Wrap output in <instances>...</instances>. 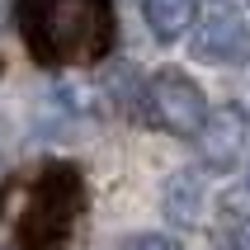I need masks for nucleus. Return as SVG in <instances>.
I'll use <instances>...</instances> for the list:
<instances>
[{"instance_id": "f257e3e1", "label": "nucleus", "mask_w": 250, "mask_h": 250, "mask_svg": "<svg viewBox=\"0 0 250 250\" xmlns=\"http://www.w3.org/2000/svg\"><path fill=\"white\" fill-rule=\"evenodd\" d=\"M14 24L38 66H85L113 47V0H14Z\"/></svg>"}, {"instance_id": "f03ea898", "label": "nucleus", "mask_w": 250, "mask_h": 250, "mask_svg": "<svg viewBox=\"0 0 250 250\" xmlns=\"http://www.w3.org/2000/svg\"><path fill=\"white\" fill-rule=\"evenodd\" d=\"M85 212V175L71 161H47L28 184L19 208V246L24 250H71L76 222Z\"/></svg>"}, {"instance_id": "7ed1b4c3", "label": "nucleus", "mask_w": 250, "mask_h": 250, "mask_svg": "<svg viewBox=\"0 0 250 250\" xmlns=\"http://www.w3.org/2000/svg\"><path fill=\"white\" fill-rule=\"evenodd\" d=\"M142 109L151 118L161 132L170 137H198V127L208 123V95L198 90L194 76H184V71H161L151 76L146 85V95H142Z\"/></svg>"}, {"instance_id": "20e7f679", "label": "nucleus", "mask_w": 250, "mask_h": 250, "mask_svg": "<svg viewBox=\"0 0 250 250\" xmlns=\"http://www.w3.org/2000/svg\"><path fill=\"white\" fill-rule=\"evenodd\" d=\"M194 57L198 62H212V66H236L250 57V24L246 14L227 0H212V10L198 19V33H194Z\"/></svg>"}, {"instance_id": "39448f33", "label": "nucleus", "mask_w": 250, "mask_h": 250, "mask_svg": "<svg viewBox=\"0 0 250 250\" xmlns=\"http://www.w3.org/2000/svg\"><path fill=\"white\" fill-rule=\"evenodd\" d=\"M198 156H203V166L208 170H231L246 151V113L236 104H227V109H208V123L198 127Z\"/></svg>"}, {"instance_id": "423d86ee", "label": "nucleus", "mask_w": 250, "mask_h": 250, "mask_svg": "<svg viewBox=\"0 0 250 250\" xmlns=\"http://www.w3.org/2000/svg\"><path fill=\"white\" fill-rule=\"evenodd\" d=\"M203 208H208V184L198 170H175L161 189V212H166L175 227H198L203 222Z\"/></svg>"}, {"instance_id": "0eeeda50", "label": "nucleus", "mask_w": 250, "mask_h": 250, "mask_svg": "<svg viewBox=\"0 0 250 250\" xmlns=\"http://www.w3.org/2000/svg\"><path fill=\"white\" fill-rule=\"evenodd\" d=\"M142 14H146V28L156 33V42H175L194 28L198 0H142Z\"/></svg>"}, {"instance_id": "6e6552de", "label": "nucleus", "mask_w": 250, "mask_h": 250, "mask_svg": "<svg viewBox=\"0 0 250 250\" xmlns=\"http://www.w3.org/2000/svg\"><path fill=\"white\" fill-rule=\"evenodd\" d=\"M123 250H180V246H175V236L146 231V236H132V241H123Z\"/></svg>"}, {"instance_id": "1a4fd4ad", "label": "nucleus", "mask_w": 250, "mask_h": 250, "mask_svg": "<svg viewBox=\"0 0 250 250\" xmlns=\"http://www.w3.org/2000/svg\"><path fill=\"white\" fill-rule=\"evenodd\" d=\"M231 250H250V222H241L236 231H231Z\"/></svg>"}, {"instance_id": "9d476101", "label": "nucleus", "mask_w": 250, "mask_h": 250, "mask_svg": "<svg viewBox=\"0 0 250 250\" xmlns=\"http://www.w3.org/2000/svg\"><path fill=\"white\" fill-rule=\"evenodd\" d=\"M5 5H10V0H0V14H5Z\"/></svg>"}, {"instance_id": "9b49d317", "label": "nucleus", "mask_w": 250, "mask_h": 250, "mask_svg": "<svg viewBox=\"0 0 250 250\" xmlns=\"http://www.w3.org/2000/svg\"><path fill=\"white\" fill-rule=\"evenodd\" d=\"M0 71H5V62H0Z\"/></svg>"}, {"instance_id": "f8f14e48", "label": "nucleus", "mask_w": 250, "mask_h": 250, "mask_svg": "<svg viewBox=\"0 0 250 250\" xmlns=\"http://www.w3.org/2000/svg\"><path fill=\"white\" fill-rule=\"evenodd\" d=\"M0 250H5V246H0Z\"/></svg>"}]
</instances>
